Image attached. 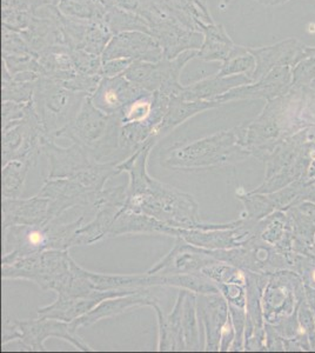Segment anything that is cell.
<instances>
[{"label": "cell", "instance_id": "3", "mask_svg": "<svg viewBox=\"0 0 315 353\" xmlns=\"http://www.w3.org/2000/svg\"><path fill=\"white\" fill-rule=\"evenodd\" d=\"M120 129L119 117L100 111L88 96L76 118L58 133L57 138H68L80 145L99 163H120Z\"/></svg>", "mask_w": 315, "mask_h": 353}, {"label": "cell", "instance_id": "24", "mask_svg": "<svg viewBox=\"0 0 315 353\" xmlns=\"http://www.w3.org/2000/svg\"><path fill=\"white\" fill-rule=\"evenodd\" d=\"M251 83H253L251 78L243 74L221 77L216 73L185 86L184 91L181 93V99L190 101H216L219 97L233 88Z\"/></svg>", "mask_w": 315, "mask_h": 353}, {"label": "cell", "instance_id": "14", "mask_svg": "<svg viewBox=\"0 0 315 353\" xmlns=\"http://www.w3.org/2000/svg\"><path fill=\"white\" fill-rule=\"evenodd\" d=\"M141 291L145 290H111V291L96 290L91 296L84 298H68L64 296H58L56 301L51 304L38 309V317L52 318V319L71 323L91 312L105 299L128 296V294L141 292Z\"/></svg>", "mask_w": 315, "mask_h": 353}, {"label": "cell", "instance_id": "7", "mask_svg": "<svg viewBox=\"0 0 315 353\" xmlns=\"http://www.w3.org/2000/svg\"><path fill=\"white\" fill-rule=\"evenodd\" d=\"M128 199V186H116L105 189L100 194L92 221L83 224L77 230L73 246L93 245L110 238L112 226L120 211L124 209Z\"/></svg>", "mask_w": 315, "mask_h": 353}, {"label": "cell", "instance_id": "33", "mask_svg": "<svg viewBox=\"0 0 315 353\" xmlns=\"http://www.w3.org/2000/svg\"><path fill=\"white\" fill-rule=\"evenodd\" d=\"M199 317L196 306V293L188 291L183 309V329L187 351H200Z\"/></svg>", "mask_w": 315, "mask_h": 353}, {"label": "cell", "instance_id": "11", "mask_svg": "<svg viewBox=\"0 0 315 353\" xmlns=\"http://www.w3.org/2000/svg\"><path fill=\"white\" fill-rule=\"evenodd\" d=\"M101 58L103 61L126 58L133 61L156 63L164 58V51L150 33L130 31L112 37Z\"/></svg>", "mask_w": 315, "mask_h": 353}, {"label": "cell", "instance_id": "13", "mask_svg": "<svg viewBox=\"0 0 315 353\" xmlns=\"http://www.w3.org/2000/svg\"><path fill=\"white\" fill-rule=\"evenodd\" d=\"M216 258L210 256L207 250L190 244L183 238L176 237L170 252L161 258L148 273L161 274H188L200 273L205 268L216 263Z\"/></svg>", "mask_w": 315, "mask_h": 353}, {"label": "cell", "instance_id": "25", "mask_svg": "<svg viewBox=\"0 0 315 353\" xmlns=\"http://www.w3.org/2000/svg\"><path fill=\"white\" fill-rule=\"evenodd\" d=\"M20 33L30 50L37 57L51 46L65 45L64 33L61 28V13L53 18L33 16L28 28Z\"/></svg>", "mask_w": 315, "mask_h": 353}, {"label": "cell", "instance_id": "43", "mask_svg": "<svg viewBox=\"0 0 315 353\" xmlns=\"http://www.w3.org/2000/svg\"><path fill=\"white\" fill-rule=\"evenodd\" d=\"M133 63H134V61H131V59H126V58H116V59L103 61L101 76H124V73L128 71V68H130Z\"/></svg>", "mask_w": 315, "mask_h": 353}, {"label": "cell", "instance_id": "29", "mask_svg": "<svg viewBox=\"0 0 315 353\" xmlns=\"http://www.w3.org/2000/svg\"><path fill=\"white\" fill-rule=\"evenodd\" d=\"M58 8L66 18L85 21H104L108 11L104 0H59Z\"/></svg>", "mask_w": 315, "mask_h": 353}, {"label": "cell", "instance_id": "2", "mask_svg": "<svg viewBox=\"0 0 315 353\" xmlns=\"http://www.w3.org/2000/svg\"><path fill=\"white\" fill-rule=\"evenodd\" d=\"M245 136L246 125H243L174 145L161 156V165L174 171H199L234 164L248 156Z\"/></svg>", "mask_w": 315, "mask_h": 353}, {"label": "cell", "instance_id": "44", "mask_svg": "<svg viewBox=\"0 0 315 353\" xmlns=\"http://www.w3.org/2000/svg\"><path fill=\"white\" fill-rule=\"evenodd\" d=\"M21 337L18 321H12L4 316L3 330H1V345L5 346L10 341H19Z\"/></svg>", "mask_w": 315, "mask_h": 353}, {"label": "cell", "instance_id": "4", "mask_svg": "<svg viewBox=\"0 0 315 353\" xmlns=\"http://www.w3.org/2000/svg\"><path fill=\"white\" fill-rule=\"evenodd\" d=\"M84 216L68 224L53 221L46 225H14L3 229L1 265L12 264L21 258L48 250H70L77 230L84 224Z\"/></svg>", "mask_w": 315, "mask_h": 353}, {"label": "cell", "instance_id": "17", "mask_svg": "<svg viewBox=\"0 0 315 353\" xmlns=\"http://www.w3.org/2000/svg\"><path fill=\"white\" fill-rule=\"evenodd\" d=\"M198 317L205 334L204 351H220L223 326L231 317L230 306L220 293L196 294Z\"/></svg>", "mask_w": 315, "mask_h": 353}, {"label": "cell", "instance_id": "37", "mask_svg": "<svg viewBox=\"0 0 315 353\" xmlns=\"http://www.w3.org/2000/svg\"><path fill=\"white\" fill-rule=\"evenodd\" d=\"M3 66L8 68L11 74L20 72H37L43 76V70L39 59L36 54H17V56H3Z\"/></svg>", "mask_w": 315, "mask_h": 353}, {"label": "cell", "instance_id": "48", "mask_svg": "<svg viewBox=\"0 0 315 353\" xmlns=\"http://www.w3.org/2000/svg\"><path fill=\"white\" fill-rule=\"evenodd\" d=\"M232 0H219V3H218V8L225 12L226 10H227L228 6L231 4Z\"/></svg>", "mask_w": 315, "mask_h": 353}, {"label": "cell", "instance_id": "19", "mask_svg": "<svg viewBox=\"0 0 315 353\" xmlns=\"http://www.w3.org/2000/svg\"><path fill=\"white\" fill-rule=\"evenodd\" d=\"M243 226V221H238L226 223L225 226L216 229H178V237L210 251L234 249L241 246L243 238L247 236Z\"/></svg>", "mask_w": 315, "mask_h": 353}, {"label": "cell", "instance_id": "38", "mask_svg": "<svg viewBox=\"0 0 315 353\" xmlns=\"http://www.w3.org/2000/svg\"><path fill=\"white\" fill-rule=\"evenodd\" d=\"M72 51L73 64L77 72L88 76H101L103 58L84 50H71ZM103 77V76H101Z\"/></svg>", "mask_w": 315, "mask_h": 353}, {"label": "cell", "instance_id": "5", "mask_svg": "<svg viewBox=\"0 0 315 353\" xmlns=\"http://www.w3.org/2000/svg\"><path fill=\"white\" fill-rule=\"evenodd\" d=\"M72 259L68 250H48L1 265V277L4 281H32L45 292H59L72 274Z\"/></svg>", "mask_w": 315, "mask_h": 353}, {"label": "cell", "instance_id": "10", "mask_svg": "<svg viewBox=\"0 0 315 353\" xmlns=\"http://www.w3.org/2000/svg\"><path fill=\"white\" fill-rule=\"evenodd\" d=\"M43 152L48 159V179L74 181L96 163L80 145L73 143L70 148H63L50 137L45 139Z\"/></svg>", "mask_w": 315, "mask_h": 353}, {"label": "cell", "instance_id": "35", "mask_svg": "<svg viewBox=\"0 0 315 353\" xmlns=\"http://www.w3.org/2000/svg\"><path fill=\"white\" fill-rule=\"evenodd\" d=\"M153 109H154V92H148L131 101L128 106H125L124 110L118 117L120 118L121 125L150 121L151 124L158 128V125L152 121Z\"/></svg>", "mask_w": 315, "mask_h": 353}, {"label": "cell", "instance_id": "39", "mask_svg": "<svg viewBox=\"0 0 315 353\" xmlns=\"http://www.w3.org/2000/svg\"><path fill=\"white\" fill-rule=\"evenodd\" d=\"M3 38H1V52L3 56H17V54H28L33 53L26 44L21 33L10 30L3 26ZM34 54V53H33Z\"/></svg>", "mask_w": 315, "mask_h": 353}, {"label": "cell", "instance_id": "28", "mask_svg": "<svg viewBox=\"0 0 315 353\" xmlns=\"http://www.w3.org/2000/svg\"><path fill=\"white\" fill-rule=\"evenodd\" d=\"M43 76L59 83L68 81L77 72L73 64L72 51L68 45H54L38 56Z\"/></svg>", "mask_w": 315, "mask_h": 353}, {"label": "cell", "instance_id": "46", "mask_svg": "<svg viewBox=\"0 0 315 353\" xmlns=\"http://www.w3.org/2000/svg\"><path fill=\"white\" fill-rule=\"evenodd\" d=\"M30 5L32 8V11L37 8H43V6H48V5H58L59 0H28Z\"/></svg>", "mask_w": 315, "mask_h": 353}, {"label": "cell", "instance_id": "1", "mask_svg": "<svg viewBox=\"0 0 315 353\" xmlns=\"http://www.w3.org/2000/svg\"><path fill=\"white\" fill-rule=\"evenodd\" d=\"M158 141L151 139L116 165V176L128 173V199L124 209L156 218L176 229H214L218 224L200 221L199 205L190 193L156 181L148 171V157Z\"/></svg>", "mask_w": 315, "mask_h": 353}, {"label": "cell", "instance_id": "23", "mask_svg": "<svg viewBox=\"0 0 315 353\" xmlns=\"http://www.w3.org/2000/svg\"><path fill=\"white\" fill-rule=\"evenodd\" d=\"M126 234H161L176 238L179 230L143 213L123 209L112 226L110 238Z\"/></svg>", "mask_w": 315, "mask_h": 353}, {"label": "cell", "instance_id": "6", "mask_svg": "<svg viewBox=\"0 0 315 353\" xmlns=\"http://www.w3.org/2000/svg\"><path fill=\"white\" fill-rule=\"evenodd\" d=\"M86 97L73 92L59 81L40 77L34 90L33 105L46 134L57 139L58 133L76 118Z\"/></svg>", "mask_w": 315, "mask_h": 353}, {"label": "cell", "instance_id": "12", "mask_svg": "<svg viewBox=\"0 0 315 353\" xmlns=\"http://www.w3.org/2000/svg\"><path fill=\"white\" fill-rule=\"evenodd\" d=\"M100 193L91 192L72 179L46 178L38 194L51 201L53 217L58 219L63 213L73 208L94 211L99 201Z\"/></svg>", "mask_w": 315, "mask_h": 353}, {"label": "cell", "instance_id": "21", "mask_svg": "<svg viewBox=\"0 0 315 353\" xmlns=\"http://www.w3.org/2000/svg\"><path fill=\"white\" fill-rule=\"evenodd\" d=\"M187 290H179L176 304L170 314H165L160 307L159 301L152 305L158 318L159 327V341L158 351L160 352H171V351H187L185 343L184 329H183V309L184 301L187 294Z\"/></svg>", "mask_w": 315, "mask_h": 353}, {"label": "cell", "instance_id": "16", "mask_svg": "<svg viewBox=\"0 0 315 353\" xmlns=\"http://www.w3.org/2000/svg\"><path fill=\"white\" fill-rule=\"evenodd\" d=\"M3 229L14 225H46L57 221L48 198L37 194L31 198H3Z\"/></svg>", "mask_w": 315, "mask_h": 353}, {"label": "cell", "instance_id": "41", "mask_svg": "<svg viewBox=\"0 0 315 353\" xmlns=\"http://www.w3.org/2000/svg\"><path fill=\"white\" fill-rule=\"evenodd\" d=\"M101 78H103L101 76H88V74L76 72L73 76L70 77L68 81H64L63 85L73 92L81 93L85 96H92Z\"/></svg>", "mask_w": 315, "mask_h": 353}, {"label": "cell", "instance_id": "9", "mask_svg": "<svg viewBox=\"0 0 315 353\" xmlns=\"http://www.w3.org/2000/svg\"><path fill=\"white\" fill-rule=\"evenodd\" d=\"M21 337L19 341L28 351H45V341L48 338H61L79 351L90 352L94 350L78 334V330L68 321L52 318L18 321Z\"/></svg>", "mask_w": 315, "mask_h": 353}, {"label": "cell", "instance_id": "22", "mask_svg": "<svg viewBox=\"0 0 315 353\" xmlns=\"http://www.w3.org/2000/svg\"><path fill=\"white\" fill-rule=\"evenodd\" d=\"M156 301H159L156 297L151 296L150 290L132 293L128 296H121V297L110 298V299L101 301L99 305L96 306L91 312H88L83 317L78 318L76 321H71V324L77 330H79L85 326L93 325L103 319L116 317L121 313L128 312L130 310L138 309L143 306L152 307V305Z\"/></svg>", "mask_w": 315, "mask_h": 353}, {"label": "cell", "instance_id": "20", "mask_svg": "<svg viewBox=\"0 0 315 353\" xmlns=\"http://www.w3.org/2000/svg\"><path fill=\"white\" fill-rule=\"evenodd\" d=\"M256 57V68L252 79L258 81L279 66H292L303 61L306 52V46L296 39H288L279 44L263 48H251Z\"/></svg>", "mask_w": 315, "mask_h": 353}, {"label": "cell", "instance_id": "30", "mask_svg": "<svg viewBox=\"0 0 315 353\" xmlns=\"http://www.w3.org/2000/svg\"><path fill=\"white\" fill-rule=\"evenodd\" d=\"M32 165L28 161H8L3 165L1 170V196L3 198H20L24 190L25 181L28 171Z\"/></svg>", "mask_w": 315, "mask_h": 353}, {"label": "cell", "instance_id": "27", "mask_svg": "<svg viewBox=\"0 0 315 353\" xmlns=\"http://www.w3.org/2000/svg\"><path fill=\"white\" fill-rule=\"evenodd\" d=\"M200 31L204 34V41L198 50L196 59L207 63L218 61L223 64L231 54L233 48H236L226 28H223V25L213 23L204 25Z\"/></svg>", "mask_w": 315, "mask_h": 353}, {"label": "cell", "instance_id": "8", "mask_svg": "<svg viewBox=\"0 0 315 353\" xmlns=\"http://www.w3.org/2000/svg\"><path fill=\"white\" fill-rule=\"evenodd\" d=\"M196 53L198 51H186L174 59L163 58L156 63L134 61L124 76L148 92H156L164 85L181 84V72L190 61L196 59Z\"/></svg>", "mask_w": 315, "mask_h": 353}, {"label": "cell", "instance_id": "26", "mask_svg": "<svg viewBox=\"0 0 315 353\" xmlns=\"http://www.w3.org/2000/svg\"><path fill=\"white\" fill-rule=\"evenodd\" d=\"M220 106H223V104L218 101H184L181 98L172 99L163 121L156 128L158 139L167 136L173 130L179 128L180 125L184 124L196 114L216 109Z\"/></svg>", "mask_w": 315, "mask_h": 353}, {"label": "cell", "instance_id": "42", "mask_svg": "<svg viewBox=\"0 0 315 353\" xmlns=\"http://www.w3.org/2000/svg\"><path fill=\"white\" fill-rule=\"evenodd\" d=\"M219 289L220 294L223 296L228 303V306H236L243 309L245 306V292L240 284H216Z\"/></svg>", "mask_w": 315, "mask_h": 353}, {"label": "cell", "instance_id": "34", "mask_svg": "<svg viewBox=\"0 0 315 353\" xmlns=\"http://www.w3.org/2000/svg\"><path fill=\"white\" fill-rule=\"evenodd\" d=\"M37 81H14L11 73L8 72V68L3 66V77H1L3 101H16V103H21V104L32 101Z\"/></svg>", "mask_w": 315, "mask_h": 353}, {"label": "cell", "instance_id": "31", "mask_svg": "<svg viewBox=\"0 0 315 353\" xmlns=\"http://www.w3.org/2000/svg\"><path fill=\"white\" fill-rule=\"evenodd\" d=\"M104 21L111 30L113 36L130 31L150 33L151 30L145 18L136 13L118 8H108Z\"/></svg>", "mask_w": 315, "mask_h": 353}, {"label": "cell", "instance_id": "40", "mask_svg": "<svg viewBox=\"0 0 315 353\" xmlns=\"http://www.w3.org/2000/svg\"><path fill=\"white\" fill-rule=\"evenodd\" d=\"M32 101L21 104L16 101H3L1 106V128L4 130L10 129L14 125L19 124L20 121L24 119L28 114L30 105Z\"/></svg>", "mask_w": 315, "mask_h": 353}, {"label": "cell", "instance_id": "18", "mask_svg": "<svg viewBox=\"0 0 315 353\" xmlns=\"http://www.w3.org/2000/svg\"><path fill=\"white\" fill-rule=\"evenodd\" d=\"M150 34L156 38L167 59H174L186 51H198L204 41L203 32L178 21L153 26Z\"/></svg>", "mask_w": 315, "mask_h": 353}, {"label": "cell", "instance_id": "49", "mask_svg": "<svg viewBox=\"0 0 315 353\" xmlns=\"http://www.w3.org/2000/svg\"><path fill=\"white\" fill-rule=\"evenodd\" d=\"M173 1H176V4L180 5L181 8L184 10L185 12H186V8H187L190 3H191L192 0H173ZM193 21V19H192Z\"/></svg>", "mask_w": 315, "mask_h": 353}, {"label": "cell", "instance_id": "32", "mask_svg": "<svg viewBox=\"0 0 315 353\" xmlns=\"http://www.w3.org/2000/svg\"><path fill=\"white\" fill-rule=\"evenodd\" d=\"M256 68V57L253 56L250 48L236 45L230 57L220 66L218 74L221 77L243 74V76L250 77L252 79Z\"/></svg>", "mask_w": 315, "mask_h": 353}, {"label": "cell", "instance_id": "47", "mask_svg": "<svg viewBox=\"0 0 315 353\" xmlns=\"http://www.w3.org/2000/svg\"><path fill=\"white\" fill-rule=\"evenodd\" d=\"M256 1L263 5H279L286 3L287 0H256Z\"/></svg>", "mask_w": 315, "mask_h": 353}, {"label": "cell", "instance_id": "36", "mask_svg": "<svg viewBox=\"0 0 315 353\" xmlns=\"http://www.w3.org/2000/svg\"><path fill=\"white\" fill-rule=\"evenodd\" d=\"M201 273H204L206 277L212 279L216 284L234 283V284L243 285L245 283L243 272L239 271L234 265L223 263V261H216L214 264L210 265L207 268H205Z\"/></svg>", "mask_w": 315, "mask_h": 353}, {"label": "cell", "instance_id": "15", "mask_svg": "<svg viewBox=\"0 0 315 353\" xmlns=\"http://www.w3.org/2000/svg\"><path fill=\"white\" fill-rule=\"evenodd\" d=\"M148 92L125 76L103 77L96 91L90 97L100 111L110 116H119L125 106Z\"/></svg>", "mask_w": 315, "mask_h": 353}, {"label": "cell", "instance_id": "45", "mask_svg": "<svg viewBox=\"0 0 315 353\" xmlns=\"http://www.w3.org/2000/svg\"><path fill=\"white\" fill-rule=\"evenodd\" d=\"M108 8H118L138 14L140 0H104Z\"/></svg>", "mask_w": 315, "mask_h": 353}]
</instances>
